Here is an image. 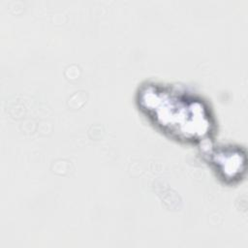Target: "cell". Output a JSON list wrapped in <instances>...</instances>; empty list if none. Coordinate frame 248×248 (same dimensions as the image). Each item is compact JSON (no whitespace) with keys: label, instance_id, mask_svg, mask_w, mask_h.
Wrapping results in <instances>:
<instances>
[{"label":"cell","instance_id":"cell-2","mask_svg":"<svg viewBox=\"0 0 248 248\" xmlns=\"http://www.w3.org/2000/svg\"><path fill=\"white\" fill-rule=\"evenodd\" d=\"M200 155L216 177L228 185L239 182L245 173L246 155L242 147L232 143L215 144L214 140L200 146Z\"/></svg>","mask_w":248,"mask_h":248},{"label":"cell","instance_id":"cell-1","mask_svg":"<svg viewBox=\"0 0 248 248\" xmlns=\"http://www.w3.org/2000/svg\"><path fill=\"white\" fill-rule=\"evenodd\" d=\"M135 104L156 131L173 141L200 147L214 140V109L204 96L188 86L144 80L135 92Z\"/></svg>","mask_w":248,"mask_h":248}]
</instances>
